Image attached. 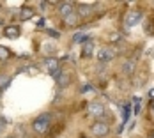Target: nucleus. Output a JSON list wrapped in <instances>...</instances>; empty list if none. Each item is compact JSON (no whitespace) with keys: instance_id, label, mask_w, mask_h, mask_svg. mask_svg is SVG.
<instances>
[{"instance_id":"obj_26","label":"nucleus","mask_w":154,"mask_h":138,"mask_svg":"<svg viewBox=\"0 0 154 138\" xmlns=\"http://www.w3.org/2000/svg\"><path fill=\"white\" fill-rule=\"evenodd\" d=\"M152 112H154V103H152Z\"/></svg>"},{"instance_id":"obj_1","label":"nucleus","mask_w":154,"mask_h":138,"mask_svg":"<svg viewBox=\"0 0 154 138\" xmlns=\"http://www.w3.org/2000/svg\"><path fill=\"white\" fill-rule=\"evenodd\" d=\"M32 127H34V131L39 133V135L46 133L48 127H50V113H43V115H39V117L32 122Z\"/></svg>"},{"instance_id":"obj_3","label":"nucleus","mask_w":154,"mask_h":138,"mask_svg":"<svg viewBox=\"0 0 154 138\" xmlns=\"http://www.w3.org/2000/svg\"><path fill=\"white\" fill-rule=\"evenodd\" d=\"M140 21H142V13H140V11H131V13H128V14H126L124 25H126L128 29H131V27L138 25Z\"/></svg>"},{"instance_id":"obj_9","label":"nucleus","mask_w":154,"mask_h":138,"mask_svg":"<svg viewBox=\"0 0 154 138\" xmlns=\"http://www.w3.org/2000/svg\"><path fill=\"white\" fill-rule=\"evenodd\" d=\"M4 35H5V37H9V39H16V37L20 35V29L14 27V25H9V27H5V29H4Z\"/></svg>"},{"instance_id":"obj_22","label":"nucleus","mask_w":154,"mask_h":138,"mask_svg":"<svg viewBox=\"0 0 154 138\" xmlns=\"http://www.w3.org/2000/svg\"><path fill=\"white\" fill-rule=\"evenodd\" d=\"M39 7H41V9L45 11V9L48 7V2H39Z\"/></svg>"},{"instance_id":"obj_15","label":"nucleus","mask_w":154,"mask_h":138,"mask_svg":"<svg viewBox=\"0 0 154 138\" xmlns=\"http://www.w3.org/2000/svg\"><path fill=\"white\" fill-rule=\"evenodd\" d=\"M87 39H89V37H87L85 32H76V34L73 35V43H82V44H83Z\"/></svg>"},{"instance_id":"obj_14","label":"nucleus","mask_w":154,"mask_h":138,"mask_svg":"<svg viewBox=\"0 0 154 138\" xmlns=\"http://www.w3.org/2000/svg\"><path fill=\"white\" fill-rule=\"evenodd\" d=\"M64 20H66V23H67V25H71V27H75V25L80 23V16H78V13H71L69 16H66Z\"/></svg>"},{"instance_id":"obj_17","label":"nucleus","mask_w":154,"mask_h":138,"mask_svg":"<svg viewBox=\"0 0 154 138\" xmlns=\"http://www.w3.org/2000/svg\"><path fill=\"white\" fill-rule=\"evenodd\" d=\"M9 83H11V76H7V75H0V90L5 89Z\"/></svg>"},{"instance_id":"obj_19","label":"nucleus","mask_w":154,"mask_h":138,"mask_svg":"<svg viewBox=\"0 0 154 138\" xmlns=\"http://www.w3.org/2000/svg\"><path fill=\"white\" fill-rule=\"evenodd\" d=\"M91 90H94V89H92V85H89V83L87 85H82V89H80L82 94H87V92H91Z\"/></svg>"},{"instance_id":"obj_10","label":"nucleus","mask_w":154,"mask_h":138,"mask_svg":"<svg viewBox=\"0 0 154 138\" xmlns=\"http://www.w3.org/2000/svg\"><path fill=\"white\" fill-rule=\"evenodd\" d=\"M94 51V41L92 39H87L85 43H83V48H82V55L83 57H91Z\"/></svg>"},{"instance_id":"obj_18","label":"nucleus","mask_w":154,"mask_h":138,"mask_svg":"<svg viewBox=\"0 0 154 138\" xmlns=\"http://www.w3.org/2000/svg\"><path fill=\"white\" fill-rule=\"evenodd\" d=\"M9 57H11V51L5 46H0V60H7Z\"/></svg>"},{"instance_id":"obj_7","label":"nucleus","mask_w":154,"mask_h":138,"mask_svg":"<svg viewBox=\"0 0 154 138\" xmlns=\"http://www.w3.org/2000/svg\"><path fill=\"white\" fill-rule=\"evenodd\" d=\"M55 81H57V85H59L60 89H66V87L69 85V81H71V75H69L67 71H62V75L57 78Z\"/></svg>"},{"instance_id":"obj_28","label":"nucleus","mask_w":154,"mask_h":138,"mask_svg":"<svg viewBox=\"0 0 154 138\" xmlns=\"http://www.w3.org/2000/svg\"><path fill=\"white\" fill-rule=\"evenodd\" d=\"M152 55H154V53H152Z\"/></svg>"},{"instance_id":"obj_8","label":"nucleus","mask_w":154,"mask_h":138,"mask_svg":"<svg viewBox=\"0 0 154 138\" xmlns=\"http://www.w3.org/2000/svg\"><path fill=\"white\" fill-rule=\"evenodd\" d=\"M78 16H89L94 11L92 4H78Z\"/></svg>"},{"instance_id":"obj_12","label":"nucleus","mask_w":154,"mask_h":138,"mask_svg":"<svg viewBox=\"0 0 154 138\" xmlns=\"http://www.w3.org/2000/svg\"><path fill=\"white\" fill-rule=\"evenodd\" d=\"M45 66H46V69L50 73H53V71L59 67V60H57L55 57H48L46 60H45Z\"/></svg>"},{"instance_id":"obj_11","label":"nucleus","mask_w":154,"mask_h":138,"mask_svg":"<svg viewBox=\"0 0 154 138\" xmlns=\"http://www.w3.org/2000/svg\"><path fill=\"white\" fill-rule=\"evenodd\" d=\"M122 73L126 76H129V75H133L135 73V60H126L122 64Z\"/></svg>"},{"instance_id":"obj_6","label":"nucleus","mask_w":154,"mask_h":138,"mask_svg":"<svg viewBox=\"0 0 154 138\" xmlns=\"http://www.w3.org/2000/svg\"><path fill=\"white\" fill-rule=\"evenodd\" d=\"M59 13H60L62 18L69 16L71 13H75V4L73 2H60L59 4Z\"/></svg>"},{"instance_id":"obj_23","label":"nucleus","mask_w":154,"mask_h":138,"mask_svg":"<svg viewBox=\"0 0 154 138\" xmlns=\"http://www.w3.org/2000/svg\"><path fill=\"white\" fill-rule=\"evenodd\" d=\"M37 25H39V27L45 25V18H39V20H37Z\"/></svg>"},{"instance_id":"obj_25","label":"nucleus","mask_w":154,"mask_h":138,"mask_svg":"<svg viewBox=\"0 0 154 138\" xmlns=\"http://www.w3.org/2000/svg\"><path fill=\"white\" fill-rule=\"evenodd\" d=\"M7 138H16V136H7Z\"/></svg>"},{"instance_id":"obj_27","label":"nucleus","mask_w":154,"mask_h":138,"mask_svg":"<svg viewBox=\"0 0 154 138\" xmlns=\"http://www.w3.org/2000/svg\"><path fill=\"white\" fill-rule=\"evenodd\" d=\"M152 138H154V131H152Z\"/></svg>"},{"instance_id":"obj_2","label":"nucleus","mask_w":154,"mask_h":138,"mask_svg":"<svg viewBox=\"0 0 154 138\" xmlns=\"http://www.w3.org/2000/svg\"><path fill=\"white\" fill-rule=\"evenodd\" d=\"M91 133H92L94 138H103L110 133V126L106 122H103V121H97V122H94L91 126Z\"/></svg>"},{"instance_id":"obj_16","label":"nucleus","mask_w":154,"mask_h":138,"mask_svg":"<svg viewBox=\"0 0 154 138\" xmlns=\"http://www.w3.org/2000/svg\"><path fill=\"white\" fill-rule=\"evenodd\" d=\"M43 51H45L46 55H53V53L57 51V46L53 44V43H45V44H43Z\"/></svg>"},{"instance_id":"obj_13","label":"nucleus","mask_w":154,"mask_h":138,"mask_svg":"<svg viewBox=\"0 0 154 138\" xmlns=\"http://www.w3.org/2000/svg\"><path fill=\"white\" fill-rule=\"evenodd\" d=\"M32 16H34V9L32 7H21V11H20V20L21 21H27Z\"/></svg>"},{"instance_id":"obj_24","label":"nucleus","mask_w":154,"mask_h":138,"mask_svg":"<svg viewBox=\"0 0 154 138\" xmlns=\"http://www.w3.org/2000/svg\"><path fill=\"white\" fill-rule=\"evenodd\" d=\"M149 97H151V99H154V89H151V90H149Z\"/></svg>"},{"instance_id":"obj_4","label":"nucleus","mask_w":154,"mask_h":138,"mask_svg":"<svg viewBox=\"0 0 154 138\" xmlns=\"http://www.w3.org/2000/svg\"><path fill=\"white\" fill-rule=\"evenodd\" d=\"M87 112L92 115V117H103L105 115V105L103 103H99V101H94V103H89V106H87Z\"/></svg>"},{"instance_id":"obj_21","label":"nucleus","mask_w":154,"mask_h":138,"mask_svg":"<svg viewBox=\"0 0 154 138\" xmlns=\"http://www.w3.org/2000/svg\"><path fill=\"white\" fill-rule=\"evenodd\" d=\"M5 119H4V117H0V133H2V131H4V129H5Z\"/></svg>"},{"instance_id":"obj_20","label":"nucleus","mask_w":154,"mask_h":138,"mask_svg":"<svg viewBox=\"0 0 154 138\" xmlns=\"http://www.w3.org/2000/svg\"><path fill=\"white\" fill-rule=\"evenodd\" d=\"M48 35H50V37H57V39L60 37V34H59V32H57V30H51V29L48 30Z\"/></svg>"},{"instance_id":"obj_5","label":"nucleus","mask_w":154,"mask_h":138,"mask_svg":"<svg viewBox=\"0 0 154 138\" xmlns=\"http://www.w3.org/2000/svg\"><path fill=\"white\" fill-rule=\"evenodd\" d=\"M113 57H115L113 48H99V51H97V60L99 62H110L113 60Z\"/></svg>"}]
</instances>
